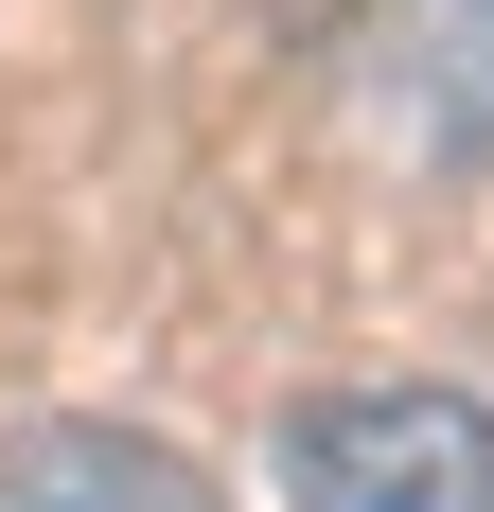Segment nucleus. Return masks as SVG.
<instances>
[{"mask_svg": "<svg viewBox=\"0 0 494 512\" xmlns=\"http://www.w3.org/2000/svg\"><path fill=\"white\" fill-rule=\"evenodd\" d=\"M0 512H212V477L142 424H18L0 442Z\"/></svg>", "mask_w": 494, "mask_h": 512, "instance_id": "nucleus-2", "label": "nucleus"}, {"mask_svg": "<svg viewBox=\"0 0 494 512\" xmlns=\"http://www.w3.org/2000/svg\"><path fill=\"white\" fill-rule=\"evenodd\" d=\"M283 512H494L477 389H336L283 424Z\"/></svg>", "mask_w": 494, "mask_h": 512, "instance_id": "nucleus-1", "label": "nucleus"}]
</instances>
